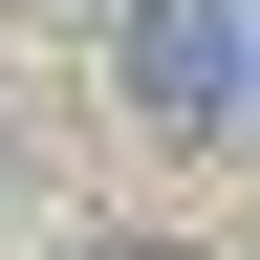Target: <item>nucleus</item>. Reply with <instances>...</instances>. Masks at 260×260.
I'll list each match as a JSON object with an SVG mask.
<instances>
[{
  "label": "nucleus",
  "mask_w": 260,
  "mask_h": 260,
  "mask_svg": "<svg viewBox=\"0 0 260 260\" xmlns=\"http://www.w3.org/2000/svg\"><path fill=\"white\" fill-rule=\"evenodd\" d=\"M130 109L152 130H217L239 109V22H217V0H130Z\"/></svg>",
  "instance_id": "f257e3e1"
},
{
  "label": "nucleus",
  "mask_w": 260,
  "mask_h": 260,
  "mask_svg": "<svg viewBox=\"0 0 260 260\" xmlns=\"http://www.w3.org/2000/svg\"><path fill=\"white\" fill-rule=\"evenodd\" d=\"M0 217H22V130H0Z\"/></svg>",
  "instance_id": "f03ea898"
},
{
  "label": "nucleus",
  "mask_w": 260,
  "mask_h": 260,
  "mask_svg": "<svg viewBox=\"0 0 260 260\" xmlns=\"http://www.w3.org/2000/svg\"><path fill=\"white\" fill-rule=\"evenodd\" d=\"M87 260H174V239H87Z\"/></svg>",
  "instance_id": "7ed1b4c3"
}]
</instances>
